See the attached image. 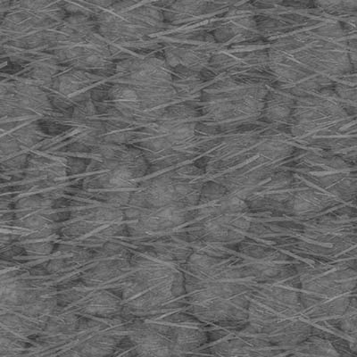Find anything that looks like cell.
I'll use <instances>...</instances> for the list:
<instances>
[{
	"label": "cell",
	"instance_id": "1",
	"mask_svg": "<svg viewBox=\"0 0 357 357\" xmlns=\"http://www.w3.org/2000/svg\"><path fill=\"white\" fill-rule=\"evenodd\" d=\"M268 89L257 81L222 76L204 89L200 102L204 116L221 126L253 123L263 116Z\"/></svg>",
	"mask_w": 357,
	"mask_h": 357
},
{
	"label": "cell",
	"instance_id": "2",
	"mask_svg": "<svg viewBox=\"0 0 357 357\" xmlns=\"http://www.w3.org/2000/svg\"><path fill=\"white\" fill-rule=\"evenodd\" d=\"M349 118L346 105L334 91L317 88L296 98L290 132L304 140L337 136L350 123Z\"/></svg>",
	"mask_w": 357,
	"mask_h": 357
},
{
	"label": "cell",
	"instance_id": "3",
	"mask_svg": "<svg viewBox=\"0 0 357 357\" xmlns=\"http://www.w3.org/2000/svg\"><path fill=\"white\" fill-rule=\"evenodd\" d=\"M218 44L212 33L187 35L168 47L167 62L171 68L203 72L208 68Z\"/></svg>",
	"mask_w": 357,
	"mask_h": 357
},
{
	"label": "cell",
	"instance_id": "4",
	"mask_svg": "<svg viewBox=\"0 0 357 357\" xmlns=\"http://www.w3.org/2000/svg\"><path fill=\"white\" fill-rule=\"evenodd\" d=\"M66 29L62 35L61 50L67 59L76 66L94 67L107 62V51L105 44L96 35L93 28L84 22Z\"/></svg>",
	"mask_w": 357,
	"mask_h": 357
},
{
	"label": "cell",
	"instance_id": "5",
	"mask_svg": "<svg viewBox=\"0 0 357 357\" xmlns=\"http://www.w3.org/2000/svg\"><path fill=\"white\" fill-rule=\"evenodd\" d=\"M257 31L254 13L250 9L237 8L226 15L212 34L218 43H241L254 39Z\"/></svg>",
	"mask_w": 357,
	"mask_h": 357
},
{
	"label": "cell",
	"instance_id": "6",
	"mask_svg": "<svg viewBox=\"0 0 357 357\" xmlns=\"http://www.w3.org/2000/svg\"><path fill=\"white\" fill-rule=\"evenodd\" d=\"M298 97L294 89L288 86L280 84L272 91L268 89L262 116L273 126L289 122Z\"/></svg>",
	"mask_w": 357,
	"mask_h": 357
},
{
	"label": "cell",
	"instance_id": "7",
	"mask_svg": "<svg viewBox=\"0 0 357 357\" xmlns=\"http://www.w3.org/2000/svg\"><path fill=\"white\" fill-rule=\"evenodd\" d=\"M205 79L202 72L189 71V70H180L177 78H174L173 85L177 98L186 100V105L194 106L197 102L200 104L202 98Z\"/></svg>",
	"mask_w": 357,
	"mask_h": 357
},
{
	"label": "cell",
	"instance_id": "8",
	"mask_svg": "<svg viewBox=\"0 0 357 357\" xmlns=\"http://www.w3.org/2000/svg\"><path fill=\"white\" fill-rule=\"evenodd\" d=\"M294 137L291 132H283L278 128L264 130L255 133V144L263 154L271 156H280L291 151L292 140Z\"/></svg>",
	"mask_w": 357,
	"mask_h": 357
},
{
	"label": "cell",
	"instance_id": "9",
	"mask_svg": "<svg viewBox=\"0 0 357 357\" xmlns=\"http://www.w3.org/2000/svg\"><path fill=\"white\" fill-rule=\"evenodd\" d=\"M335 93L347 105V102L356 106V76L352 72L347 73L337 79L335 84Z\"/></svg>",
	"mask_w": 357,
	"mask_h": 357
},
{
	"label": "cell",
	"instance_id": "10",
	"mask_svg": "<svg viewBox=\"0 0 357 357\" xmlns=\"http://www.w3.org/2000/svg\"><path fill=\"white\" fill-rule=\"evenodd\" d=\"M319 6L331 13L355 10L356 0H317Z\"/></svg>",
	"mask_w": 357,
	"mask_h": 357
}]
</instances>
